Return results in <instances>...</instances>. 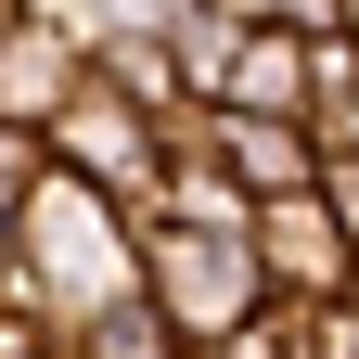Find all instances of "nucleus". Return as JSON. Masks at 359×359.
I'll return each instance as SVG.
<instances>
[{
  "mask_svg": "<svg viewBox=\"0 0 359 359\" xmlns=\"http://www.w3.org/2000/svg\"><path fill=\"white\" fill-rule=\"evenodd\" d=\"M321 205H334L346 231H359V154H334V167H321Z\"/></svg>",
  "mask_w": 359,
  "mask_h": 359,
  "instance_id": "obj_13",
  "label": "nucleus"
},
{
  "mask_svg": "<svg viewBox=\"0 0 359 359\" xmlns=\"http://www.w3.org/2000/svg\"><path fill=\"white\" fill-rule=\"evenodd\" d=\"M244 39H257V26H231V13H205V0H180V13H167V52H180V77H193V103H218V90H231V65H244Z\"/></svg>",
  "mask_w": 359,
  "mask_h": 359,
  "instance_id": "obj_9",
  "label": "nucleus"
},
{
  "mask_svg": "<svg viewBox=\"0 0 359 359\" xmlns=\"http://www.w3.org/2000/svg\"><path fill=\"white\" fill-rule=\"evenodd\" d=\"M90 77H103L116 103H142L154 128H180V116H193V77H180L167 26H103V39H90Z\"/></svg>",
  "mask_w": 359,
  "mask_h": 359,
  "instance_id": "obj_7",
  "label": "nucleus"
},
{
  "mask_svg": "<svg viewBox=\"0 0 359 359\" xmlns=\"http://www.w3.org/2000/svg\"><path fill=\"white\" fill-rule=\"evenodd\" d=\"M0 295H13V205H0Z\"/></svg>",
  "mask_w": 359,
  "mask_h": 359,
  "instance_id": "obj_14",
  "label": "nucleus"
},
{
  "mask_svg": "<svg viewBox=\"0 0 359 359\" xmlns=\"http://www.w3.org/2000/svg\"><path fill=\"white\" fill-rule=\"evenodd\" d=\"M244 257H257L269 308H346V295H359V231H346L321 193H283V205H257Z\"/></svg>",
  "mask_w": 359,
  "mask_h": 359,
  "instance_id": "obj_5",
  "label": "nucleus"
},
{
  "mask_svg": "<svg viewBox=\"0 0 359 359\" xmlns=\"http://www.w3.org/2000/svg\"><path fill=\"white\" fill-rule=\"evenodd\" d=\"M142 308L180 359H218L269 321V283L244 244H205V231H142Z\"/></svg>",
  "mask_w": 359,
  "mask_h": 359,
  "instance_id": "obj_2",
  "label": "nucleus"
},
{
  "mask_svg": "<svg viewBox=\"0 0 359 359\" xmlns=\"http://www.w3.org/2000/svg\"><path fill=\"white\" fill-rule=\"evenodd\" d=\"M52 180H77V193H103L116 218H142V231H154V205H167V128L90 77L77 103L52 116Z\"/></svg>",
  "mask_w": 359,
  "mask_h": 359,
  "instance_id": "obj_3",
  "label": "nucleus"
},
{
  "mask_svg": "<svg viewBox=\"0 0 359 359\" xmlns=\"http://www.w3.org/2000/svg\"><path fill=\"white\" fill-rule=\"evenodd\" d=\"M39 180H52V142H39V128H13V116H0V205H26Z\"/></svg>",
  "mask_w": 359,
  "mask_h": 359,
  "instance_id": "obj_10",
  "label": "nucleus"
},
{
  "mask_svg": "<svg viewBox=\"0 0 359 359\" xmlns=\"http://www.w3.org/2000/svg\"><path fill=\"white\" fill-rule=\"evenodd\" d=\"M0 359H65V334H52L39 295H0Z\"/></svg>",
  "mask_w": 359,
  "mask_h": 359,
  "instance_id": "obj_11",
  "label": "nucleus"
},
{
  "mask_svg": "<svg viewBox=\"0 0 359 359\" xmlns=\"http://www.w3.org/2000/svg\"><path fill=\"white\" fill-rule=\"evenodd\" d=\"M269 26L283 39H346V0H269Z\"/></svg>",
  "mask_w": 359,
  "mask_h": 359,
  "instance_id": "obj_12",
  "label": "nucleus"
},
{
  "mask_svg": "<svg viewBox=\"0 0 359 359\" xmlns=\"http://www.w3.org/2000/svg\"><path fill=\"white\" fill-rule=\"evenodd\" d=\"M308 77H321V39H283V26H257L218 103H231V116H295V128H308Z\"/></svg>",
  "mask_w": 359,
  "mask_h": 359,
  "instance_id": "obj_8",
  "label": "nucleus"
},
{
  "mask_svg": "<svg viewBox=\"0 0 359 359\" xmlns=\"http://www.w3.org/2000/svg\"><path fill=\"white\" fill-rule=\"evenodd\" d=\"M167 167H218L244 205H283V193H321V142L295 116H231V103H193L167 128Z\"/></svg>",
  "mask_w": 359,
  "mask_h": 359,
  "instance_id": "obj_4",
  "label": "nucleus"
},
{
  "mask_svg": "<svg viewBox=\"0 0 359 359\" xmlns=\"http://www.w3.org/2000/svg\"><path fill=\"white\" fill-rule=\"evenodd\" d=\"M90 90V39L65 26V13H13L0 26V116L13 128H39V142H52V116Z\"/></svg>",
  "mask_w": 359,
  "mask_h": 359,
  "instance_id": "obj_6",
  "label": "nucleus"
},
{
  "mask_svg": "<svg viewBox=\"0 0 359 359\" xmlns=\"http://www.w3.org/2000/svg\"><path fill=\"white\" fill-rule=\"evenodd\" d=\"M13 295L52 308V334H103L142 308V218H116L103 193H77V180H39L13 205Z\"/></svg>",
  "mask_w": 359,
  "mask_h": 359,
  "instance_id": "obj_1",
  "label": "nucleus"
}]
</instances>
